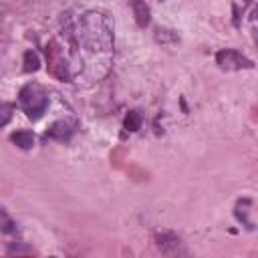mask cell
<instances>
[{
    "label": "cell",
    "instance_id": "277c9868",
    "mask_svg": "<svg viewBox=\"0 0 258 258\" xmlns=\"http://www.w3.org/2000/svg\"><path fill=\"white\" fill-rule=\"evenodd\" d=\"M71 135H73V127H71L69 123H64V121H56V123L46 131V137L58 139V141H64V139H69Z\"/></svg>",
    "mask_w": 258,
    "mask_h": 258
},
{
    "label": "cell",
    "instance_id": "9c48e42d",
    "mask_svg": "<svg viewBox=\"0 0 258 258\" xmlns=\"http://www.w3.org/2000/svg\"><path fill=\"white\" fill-rule=\"evenodd\" d=\"M155 32H157V34H155V38H157L159 42H167V40H177V36H175V34H171V36L167 34L169 30H161V28H157Z\"/></svg>",
    "mask_w": 258,
    "mask_h": 258
},
{
    "label": "cell",
    "instance_id": "7a4b0ae2",
    "mask_svg": "<svg viewBox=\"0 0 258 258\" xmlns=\"http://www.w3.org/2000/svg\"><path fill=\"white\" fill-rule=\"evenodd\" d=\"M216 60L222 69L228 71H236V69H252V60H248L246 56H242L240 52L232 50V48H224L216 54Z\"/></svg>",
    "mask_w": 258,
    "mask_h": 258
},
{
    "label": "cell",
    "instance_id": "52a82bcc",
    "mask_svg": "<svg viewBox=\"0 0 258 258\" xmlns=\"http://www.w3.org/2000/svg\"><path fill=\"white\" fill-rule=\"evenodd\" d=\"M125 127H127V131H137V129L141 127V115H139V111H131V113L127 115Z\"/></svg>",
    "mask_w": 258,
    "mask_h": 258
},
{
    "label": "cell",
    "instance_id": "8992f818",
    "mask_svg": "<svg viewBox=\"0 0 258 258\" xmlns=\"http://www.w3.org/2000/svg\"><path fill=\"white\" fill-rule=\"evenodd\" d=\"M38 64H40L38 54H36V52H32V50H28V52L24 54V71L32 73V71H36V69H38Z\"/></svg>",
    "mask_w": 258,
    "mask_h": 258
},
{
    "label": "cell",
    "instance_id": "3957f363",
    "mask_svg": "<svg viewBox=\"0 0 258 258\" xmlns=\"http://www.w3.org/2000/svg\"><path fill=\"white\" fill-rule=\"evenodd\" d=\"M131 8H133V16H135V22L145 28L151 20V12H149V6L143 2V0H131Z\"/></svg>",
    "mask_w": 258,
    "mask_h": 258
},
{
    "label": "cell",
    "instance_id": "ba28073f",
    "mask_svg": "<svg viewBox=\"0 0 258 258\" xmlns=\"http://www.w3.org/2000/svg\"><path fill=\"white\" fill-rule=\"evenodd\" d=\"M12 119V107L8 103H0V127H4Z\"/></svg>",
    "mask_w": 258,
    "mask_h": 258
},
{
    "label": "cell",
    "instance_id": "6da1fadb",
    "mask_svg": "<svg viewBox=\"0 0 258 258\" xmlns=\"http://www.w3.org/2000/svg\"><path fill=\"white\" fill-rule=\"evenodd\" d=\"M20 103L30 119H38L48 107V97L38 85H26L20 91Z\"/></svg>",
    "mask_w": 258,
    "mask_h": 258
},
{
    "label": "cell",
    "instance_id": "5b68a950",
    "mask_svg": "<svg viewBox=\"0 0 258 258\" xmlns=\"http://www.w3.org/2000/svg\"><path fill=\"white\" fill-rule=\"evenodd\" d=\"M10 139L20 149H32V145H34V135L30 131H16V133H12Z\"/></svg>",
    "mask_w": 258,
    "mask_h": 258
}]
</instances>
